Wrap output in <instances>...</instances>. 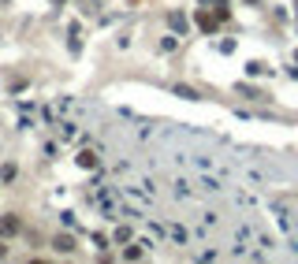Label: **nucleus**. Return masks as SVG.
I'll list each match as a JSON object with an SVG mask.
<instances>
[{"label":"nucleus","mask_w":298,"mask_h":264,"mask_svg":"<svg viewBox=\"0 0 298 264\" xmlns=\"http://www.w3.org/2000/svg\"><path fill=\"white\" fill-rule=\"evenodd\" d=\"M78 164H82V168H94L97 156H94V153H82V156H78Z\"/></svg>","instance_id":"f03ea898"},{"label":"nucleus","mask_w":298,"mask_h":264,"mask_svg":"<svg viewBox=\"0 0 298 264\" xmlns=\"http://www.w3.org/2000/svg\"><path fill=\"white\" fill-rule=\"evenodd\" d=\"M15 227H19L15 220H0V235H11V231H15Z\"/></svg>","instance_id":"f257e3e1"}]
</instances>
